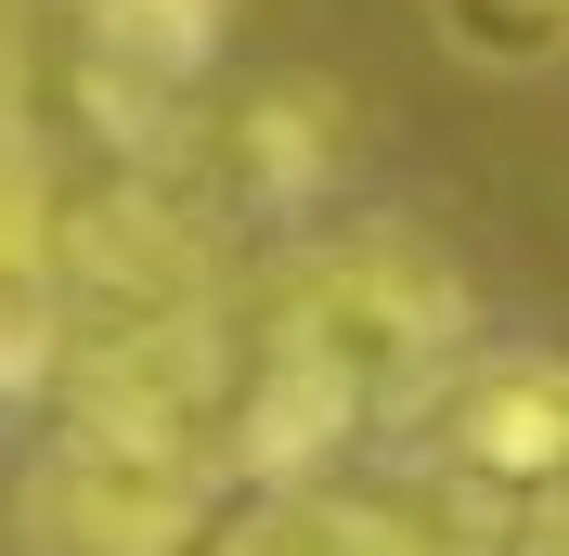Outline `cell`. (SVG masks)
<instances>
[{
	"label": "cell",
	"instance_id": "obj_3",
	"mask_svg": "<svg viewBox=\"0 0 569 556\" xmlns=\"http://www.w3.org/2000/svg\"><path fill=\"white\" fill-rule=\"evenodd\" d=\"M52 259H39L27 208L0 195V388H39V363H52Z\"/></svg>",
	"mask_w": 569,
	"mask_h": 556
},
{
	"label": "cell",
	"instance_id": "obj_1",
	"mask_svg": "<svg viewBox=\"0 0 569 556\" xmlns=\"http://www.w3.org/2000/svg\"><path fill=\"white\" fill-rule=\"evenodd\" d=\"M208 556H427V544L362 492H259Z\"/></svg>",
	"mask_w": 569,
	"mask_h": 556
},
{
	"label": "cell",
	"instance_id": "obj_2",
	"mask_svg": "<svg viewBox=\"0 0 569 556\" xmlns=\"http://www.w3.org/2000/svg\"><path fill=\"white\" fill-rule=\"evenodd\" d=\"M427 27H440V52L479 78H531L569 52V0H427Z\"/></svg>",
	"mask_w": 569,
	"mask_h": 556
}]
</instances>
